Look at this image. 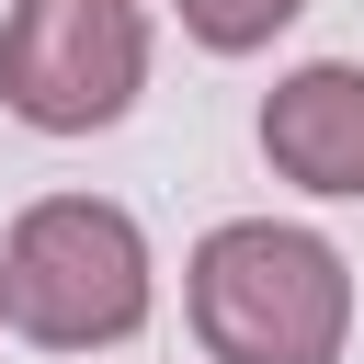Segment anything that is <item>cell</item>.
<instances>
[{"label": "cell", "mask_w": 364, "mask_h": 364, "mask_svg": "<svg viewBox=\"0 0 364 364\" xmlns=\"http://www.w3.org/2000/svg\"><path fill=\"white\" fill-rule=\"evenodd\" d=\"M182 307L205 364H341L353 341V262L296 216H228L182 262Z\"/></svg>", "instance_id": "1"}, {"label": "cell", "mask_w": 364, "mask_h": 364, "mask_svg": "<svg viewBox=\"0 0 364 364\" xmlns=\"http://www.w3.org/2000/svg\"><path fill=\"white\" fill-rule=\"evenodd\" d=\"M159 307L148 273V228L102 193H34L0 239V330H23L34 353H114L136 341Z\"/></svg>", "instance_id": "2"}, {"label": "cell", "mask_w": 364, "mask_h": 364, "mask_svg": "<svg viewBox=\"0 0 364 364\" xmlns=\"http://www.w3.org/2000/svg\"><path fill=\"white\" fill-rule=\"evenodd\" d=\"M148 91V11L136 0H11L0 11V102L34 136H102Z\"/></svg>", "instance_id": "3"}, {"label": "cell", "mask_w": 364, "mask_h": 364, "mask_svg": "<svg viewBox=\"0 0 364 364\" xmlns=\"http://www.w3.org/2000/svg\"><path fill=\"white\" fill-rule=\"evenodd\" d=\"M262 159L318 205H364V68L353 57L284 68L262 91Z\"/></svg>", "instance_id": "4"}, {"label": "cell", "mask_w": 364, "mask_h": 364, "mask_svg": "<svg viewBox=\"0 0 364 364\" xmlns=\"http://www.w3.org/2000/svg\"><path fill=\"white\" fill-rule=\"evenodd\" d=\"M171 11H182V34H193L205 57H262L307 0H171Z\"/></svg>", "instance_id": "5"}]
</instances>
